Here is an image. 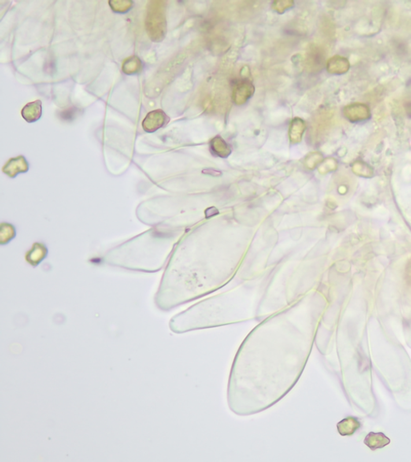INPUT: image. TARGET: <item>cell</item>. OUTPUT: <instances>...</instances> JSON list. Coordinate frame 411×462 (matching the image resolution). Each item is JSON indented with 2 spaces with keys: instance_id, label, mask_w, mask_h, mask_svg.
<instances>
[{
  "instance_id": "obj_2",
  "label": "cell",
  "mask_w": 411,
  "mask_h": 462,
  "mask_svg": "<svg viewBox=\"0 0 411 462\" xmlns=\"http://www.w3.org/2000/svg\"><path fill=\"white\" fill-rule=\"evenodd\" d=\"M146 29L149 39L161 42L167 34L166 2L150 1L146 9Z\"/></svg>"
},
{
  "instance_id": "obj_5",
  "label": "cell",
  "mask_w": 411,
  "mask_h": 462,
  "mask_svg": "<svg viewBox=\"0 0 411 462\" xmlns=\"http://www.w3.org/2000/svg\"><path fill=\"white\" fill-rule=\"evenodd\" d=\"M27 171L28 164L23 156L11 159L3 169V171L11 178H15L20 173L27 172Z\"/></svg>"
},
{
  "instance_id": "obj_13",
  "label": "cell",
  "mask_w": 411,
  "mask_h": 462,
  "mask_svg": "<svg viewBox=\"0 0 411 462\" xmlns=\"http://www.w3.org/2000/svg\"><path fill=\"white\" fill-rule=\"evenodd\" d=\"M112 10L119 14H125L133 8L134 3L131 1H109Z\"/></svg>"
},
{
  "instance_id": "obj_11",
  "label": "cell",
  "mask_w": 411,
  "mask_h": 462,
  "mask_svg": "<svg viewBox=\"0 0 411 462\" xmlns=\"http://www.w3.org/2000/svg\"><path fill=\"white\" fill-rule=\"evenodd\" d=\"M142 70V60L138 56H132L126 59L123 63L122 71L126 75H134Z\"/></svg>"
},
{
  "instance_id": "obj_6",
  "label": "cell",
  "mask_w": 411,
  "mask_h": 462,
  "mask_svg": "<svg viewBox=\"0 0 411 462\" xmlns=\"http://www.w3.org/2000/svg\"><path fill=\"white\" fill-rule=\"evenodd\" d=\"M23 118L28 122L33 123L40 119L42 115V102L39 100L30 102L23 107L21 111Z\"/></svg>"
},
{
  "instance_id": "obj_9",
  "label": "cell",
  "mask_w": 411,
  "mask_h": 462,
  "mask_svg": "<svg viewBox=\"0 0 411 462\" xmlns=\"http://www.w3.org/2000/svg\"><path fill=\"white\" fill-rule=\"evenodd\" d=\"M323 62H324V56L322 54L320 49L313 47L310 49V51H308V56H307V64L310 70L320 69Z\"/></svg>"
},
{
  "instance_id": "obj_4",
  "label": "cell",
  "mask_w": 411,
  "mask_h": 462,
  "mask_svg": "<svg viewBox=\"0 0 411 462\" xmlns=\"http://www.w3.org/2000/svg\"><path fill=\"white\" fill-rule=\"evenodd\" d=\"M255 87L249 79H241L234 83L233 101L236 105H243L254 94Z\"/></svg>"
},
{
  "instance_id": "obj_15",
  "label": "cell",
  "mask_w": 411,
  "mask_h": 462,
  "mask_svg": "<svg viewBox=\"0 0 411 462\" xmlns=\"http://www.w3.org/2000/svg\"><path fill=\"white\" fill-rule=\"evenodd\" d=\"M293 5V3L290 2V1H281V2L274 3L272 4V8H274V10L276 11L279 13H283L284 11L292 8Z\"/></svg>"
},
{
  "instance_id": "obj_3",
  "label": "cell",
  "mask_w": 411,
  "mask_h": 462,
  "mask_svg": "<svg viewBox=\"0 0 411 462\" xmlns=\"http://www.w3.org/2000/svg\"><path fill=\"white\" fill-rule=\"evenodd\" d=\"M169 121L164 111L161 109L149 112L142 121V128L146 133H153L162 128Z\"/></svg>"
},
{
  "instance_id": "obj_14",
  "label": "cell",
  "mask_w": 411,
  "mask_h": 462,
  "mask_svg": "<svg viewBox=\"0 0 411 462\" xmlns=\"http://www.w3.org/2000/svg\"><path fill=\"white\" fill-rule=\"evenodd\" d=\"M37 247H38L37 253H35V251L32 250V249H31L32 251H31L29 253L31 254V259H32V260H31L30 263H31V264H32V265H37V264H39V262L45 258L44 257L45 255L46 256L47 249L45 246H42L40 244L37 243Z\"/></svg>"
},
{
  "instance_id": "obj_10",
  "label": "cell",
  "mask_w": 411,
  "mask_h": 462,
  "mask_svg": "<svg viewBox=\"0 0 411 462\" xmlns=\"http://www.w3.org/2000/svg\"><path fill=\"white\" fill-rule=\"evenodd\" d=\"M305 123L302 119L295 118L292 121L289 130V136L292 142H299L305 130Z\"/></svg>"
},
{
  "instance_id": "obj_16",
  "label": "cell",
  "mask_w": 411,
  "mask_h": 462,
  "mask_svg": "<svg viewBox=\"0 0 411 462\" xmlns=\"http://www.w3.org/2000/svg\"><path fill=\"white\" fill-rule=\"evenodd\" d=\"M76 115V110H73V109H68V110L64 111V112H61L60 116L62 117L64 120H72L74 116Z\"/></svg>"
},
{
  "instance_id": "obj_8",
  "label": "cell",
  "mask_w": 411,
  "mask_h": 462,
  "mask_svg": "<svg viewBox=\"0 0 411 462\" xmlns=\"http://www.w3.org/2000/svg\"><path fill=\"white\" fill-rule=\"evenodd\" d=\"M361 427V422L358 418L349 416L342 419L338 425V430L342 436H351Z\"/></svg>"
},
{
  "instance_id": "obj_1",
  "label": "cell",
  "mask_w": 411,
  "mask_h": 462,
  "mask_svg": "<svg viewBox=\"0 0 411 462\" xmlns=\"http://www.w3.org/2000/svg\"><path fill=\"white\" fill-rule=\"evenodd\" d=\"M313 323L266 322L246 337L233 362L227 401L249 416L281 400L300 379L314 342Z\"/></svg>"
},
{
  "instance_id": "obj_12",
  "label": "cell",
  "mask_w": 411,
  "mask_h": 462,
  "mask_svg": "<svg viewBox=\"0 0 411 462\" xmlns=\"http://www.w3.org/2000/svg\"><path fill=\"white\" fill-rule=\"evenodd\" d=\"M211 149L214 151V153L220 157H227L231 153V149L229 148L228 145L220 137H216L212 140L211 142Z\"/></svg>"
},
{
  "instance_id": "obj_7",
  "label": "cell",
  "mask_w": 411,
  "mask_h": 462,
  "mask_svg": "<svg viewBox=\"0 0 411 462\" xmlns=\"http://www.w3.org/2000/svg\"><path fill=\"white\" fill-rule=\"evenodd\" d=\"M390 443V440L385 435L384 433H382L371 432L368 433L364 440V444L373 451L382 449L386 445H388Z\"/></svg>"
}]
</instances>
